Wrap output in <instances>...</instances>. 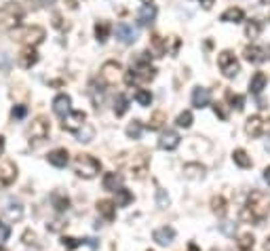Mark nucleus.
Masks as SVG:
<instances>
[{
    "label": "nucleus",
    "instance_id": "obj_50",
    "mask_svg": "<svg viewBox=\"0 0 270 251\" xmlns=\"http://www.w3.org/2000/svg\"><path fill=\"white\" fill-rule=\"evenodd\" d=\"M82 243H85V245H89L91 249H97V241H95V239H85Z\"/></svg>",
    "mask_w": 270,
    "mask_h": 251
},
{
    "label": "nucleus",
    "instance_id": "obj_25",
    "mask_svg": "<svg viewBox=\"0 0 270 251\" xmlns=\"http://www.w3.org/2000/svg\"><path fill=\"white\" fill-rule=\"evenodd\" d=\"M97 211H99V215H104V220L112 222L114 215H116V205H114V201H108V198H104V201L97 203Z\"/></svg>",
    "mask_w": 270,
    "mask_h": 251
},
{
    "label": "nucleus",
    "instance_id": "obj_55",
    "mask_svg": "<svg viewBox=\"0 0 270 251\" xmlns=\"http://www.w3.org/2000/svg\"><path fill=\"white\" fill-rule=\"evenodd\" d=\"M264 251H270V236H268L266 243H264Z\"/></svg>",
    "mask_w": 270,
    "mask_h": 251
},
{
    "label": "nucleus",
    "instance_id": "obj_5",
    "mask_svg": "<svg viewBox=\"0 0 270 251\" xmlns=\"http://www.w3.org/2000/svg\"><path fill=\"white\" fill-rule=\"evenodd\" d=\"M217 66H220L222 74L226 76V78H234V76L241 72V66H239V61H236L232 51H222L220 57H217Z\"/></svg>",
    "mask_w": 270,
    "mask_h": 251
},
{
    "label": "nucleus",
    "instance_id": "obj_59",
    "mask_svg": "<svg viewBox=\"0 0 270 251\" xmlns=\"http://www.w3.org/2000/svg\"><path fill=\"white\" fill-rule=\"evenodd\" d=\"M0 251H6V249H4V247H2V245H0Z\"/></svg>",
    "mask_w": 270,
    "mask_h": 251
},
{
    "label": "nucleus",
    "instance_id": "obj_18",
    "mask_svg": "<svg viewBox=\"0 0 270 251\" xmlns=\"http://www.w3.org/2000/svg\"><path fill=\"white\" fill-rule=\"evenodd\" d=\"M209 101H211V93H209V89H205V87H196L194 91H192V106L194 108H205V106H209Z\"/></svg>",
    "mask_w": 270,
    "mask_h": 251
},
{
    "label": "nucleus",
    "instance_id": "obj_53",
    "mask_svg": "<svg viewBox=\"0 0 270 251\" xmlns=\"http://www.w3.org/2000/svg\"><path fill=\"white\" fill-rule=\"evenodd\" d=\"M264 179H266V184L270 186V167H266V169H264Z\"/></svg>",
    "mask_w": 270,
    "mask_h": 251
},
{
    "label": "nucleus",
    "instance_id": "obj_19",
    "mask_svg": "<svg viewBox=\"0 0 270 251\" xmlns=\"http://www.w3.org/2000/svg\"><path fill=\"white\" fill-rule=\"evenodd\" d=\"M154 17H156V6L154 4H144L137 13V23L141 28H146V25H150L154 21Z\"/></svg>",
    "mask_w": 270,
    "mask_h": 251
},
{
    "label": "nucleus",
    "instance_id": "obj_48",
    "mask_svg": "<svg viewBox=\"0 0 270 251\" xmlns=\"http://www.w3.org/2000/svg\"><path fill=\"white\" fill-rule=\"evenodd\" d=\"M9 234H11V228L6 226V224H0V243L9 239Z\"/></svg>",
    "mask_w": 270,
    "mask_h": 251
},
{
    "label": "nucleus",
    "instance_id": "obj_3",
    "mask_svg": "<svg viewBox=\"0 0 270 251\" xmlns=\"http://www.w3.org/2000/svg\"><path fill=\"white\" fill-rule=\"evenodd\" d=\"M72 169L76 175H80L85 179H93L101 171V163L95 156H91V154H78L72 163Z\"/></svg>",
    "mask_w": 270,
    "mask_h": 251
},
{
    "label": "nucleus",
    "instance_id": "obj_52",
    "mask_svg": "<svg viewBox=\"0 0 270 251\" xmlns=\"http://www.w3.org/2000/svg\"><path fill=\"white\" fill-rule=\"evenodd\" d=\"M66 4L70 9H76V6H78V0H66Z\"/></svg>",
    "mask_w": 270,
    "mask_h": 251
},
{
    "label": "nucleus",
    "instance_id": "obj_9",
    "mask_svg": "<svg viewBox=\"0 0 270 251\" xmlns=\"http://www.w3.org/2000/svg\"><path fill=\"white\" fill-rule=\"evenodd\" d=\"M120 70H123V66H120L118 61H106L104 66H101V78H104L106 85H116Z\"/></svg>",
    "mask_w": 270,
    "mask_h": 251
},
{
    "label": "nucleus",
    "instance_id": "obj_27",
    "mask_svg": "<svg viewBox=\"0 0 270 251\" xmlns=\"http://www.w3.org/2000/svg\"><path fill=\"white\" fill-rule=\"evenodd\" d=\"M150 47H152L154 57H163L165 51H167V40H165V38H160L158 34H152L150 36Z\"/></svg>",
    "mask_w": 270,
    "mask_h": 251
},
{
    "label": "nucleus",
    "instance_id": "obj_24",
    "mask_svg": "<svg viewBox=\"0 0 270 251\" xmlns=\"http://www.w3.org/2000/svg\"><path fill=\"white\" fill-rule=\"evenodd\" d=\"M220 19L226 23H241L243 19H245V13H243V9H239V6H230V9L222 13Z\"/></svg>",
    "mask_w": 270,
    "mask_h": 251
},
{
    "label": "nucleus",
    "instance_id": "obj_46",
    "mask_svg": "<svg viewBox=\"0 0 270 251\" xmlns=\"http://www.w3.org/2000/svg\"><path fill=\"white\" fill-rule=\"evenodd\" d=\"M213 112H215V116L222 118V120L228 118V110L224 108V104H220V101H217V104H213Z\"/></svg>",
    "mask_w": 270,
    "mask_h": 251
},
{
    "label": "nucleus",
    "instance_id": "obj_7",
    "mask_svg": "<svg viewBox=\"0 0 270 251\" xmlns=\"http://www.w3.org/2000/svg\"><path fill=\"white\" fill-rule=\"evenodd\" d=\"M49 131H51L49 120L44 116H36L34 120H32V127H30V139L42 141V139L49 137Z\"/></svg>",
    "mask_w": 270,
    "mask_h": 251
},
{
    "label": "nucleus",
    "instance_id": "obj_49",
    "mask_svg": "<svg viewBox=\"0 0 270 251\" xmlns=\"http://www.w3.org/2000/svg\"><path fill=\"white\" fill-rule=\"evenodd\" d=\"M34 241H36V234L30 232V230H25V232H23V243H25V245H30V243H34Z\"/></svg>",
    "mask_w": 270,
    "mask_h": 251
},
{
    "label": "nucleus",
    "instance_id": "obj_10",
    "mask_svg": "<svg viewBox=\"0 0 270 251\" xmlns=\"http://www.w3.org/2000/svg\"><path fill=\"white\" fill-rule=\"evenodd\" d=\"M85 120H87V114L82 112V110H76V112H70L66 118H63V129L66 131H72V133H76L78 129L85 125Z\"/></svg>",
    "mask_w": 270,
    "mask_h": 251
},
{
    "label": "nucleus",
    "instance_id": "obj_38",
    "mask_svg": "<svg viewBox=\"0 0 270 251\" xmlns=\"http://www.w3.org/2000/svg\"><path fill=\"white\" fill-rule=\"evenodd\" d=\"M131 201H133V194L127 188L116 190V203H114V205H118V207H127Z\"/></svg>",
    "mask_w": 270,
    "mask_h": 251
},
{
    "label": "nucleus",
    "instance_id": "obj_44",
    "mask_svg": "<svg viewBox=\"0 0 270 251\" xmlns=\"http://www.w3.org/2000/svg\"><path fill=\"white\" fill-rule=\"evenodd\" d=\"M156 205H158L160 209L169 207V194H167L163 188H156Z\"/></svg>",
    "mask_w": 270,
    "mask_h": 251
},
{
    "label": "nucleus",
    "instance_id": "obj_45",
    "mask_svg": "<svg viewBox=\"0 0 270 251\" xmlns=\"http://www.w3.org/2000/svg\"><path fill=\"white\" fill-rule=\"evenodd\" d=\"M61 243H63V247H66V249H76V247H78L82 241L74 239V236H63V239H61Z\"/></svg>",
    "mask_w": 270,
    "mask_h": 251
},
{
    "label": "nucleus",
    "instance_id": "obj_34",
    "mask_svg": "<svg viewBox=\"0 0 270 251\" xmlns=\"http://www.w3.org/2000/svg\"><path fill=\"white\" fill-rule=\"evenodd\" d=\"M167 123V116H165V112H154L152 114V118H150V123H148V129H152V131H158V129H163V125Z\"/></svg>",
    "mask_w": 270,
    "mask_h": 251
},
{
    "label": "nucleus",
    "instance_id": "obj_35",
    "mask_svg": "<svg viewBox=\"0 0 270 251\" xmlns=\"http://www.w3.org/2000/svg\"><path fill=\"white\" fill-rule=\"evenodd\" d=\"M89 95H91L95 108H99V104L104 101V89L101 87L97 89V82H91V85H89Z\"/></svg>",
    "mask_w": 270,
    "mask_h": 251
},
{
    "label": "nucleus",
    "instance_id": "obj_43",
    "mask_svg": "<svg viewBox=\"0 0 270 251\" xmlns=\"http://www.w3.org/2000/svg\"><path fill=\"white\" fill-rule=\"evenodd\" d=\"M175 125H177V127H182V129H188V127L192 125V112H190V110H184V112L177 116Z\"/></svg>",
    "mask_w": 270,
    "mask_h": 251
},
{
    "label": "nucleus",
    "instance_id": "obj_22",
    "mask_svg": "<svg viewBox=\"0 0 270 251\" xmlns=\"http://www.w3.org/2000/svg\"><path fill=\"white\" fill-rule=\"evenodd\" d=\"M36 61H38V51L34 47H25L19 53V66L21 68H32Z\"/></svg>",
    "mask_w": 270,
    "mask_h": 251
},
{
    "label": "nucleus",
    "instance_id": "obj_17",
    "mask_svg": "<svg viewBox=\"0 0 270 251\" xmlns=\"http://www.w3.org/2000/svg\"><path fill=\"white\" fill-rule=\"evenodd\" d=\"M4 215H6L9 222H19L23 217V205L19 201H15V198H11L4 207Z\"/></svg>",
    "mask_w": 270,
    "mask_h": 251
},
{
    "label": "nucleus",
    "instance_id": "obj_30",
    "mask_svg": "<svg viewBox=\"0 0 270 251\" xmlns=\"http://www.w3.org/2000/svg\"><path fill=\"white\" fill-rule=\"evenodd\" d=\"M232 160H234V165H239L241 169H247V167H251V158H249V154L245 150H234L232 152Z\"/></svg>",
    "mask_w": 270,
    "mask_h": 251
},
{
    "label": "nucleus",
    "instance_id": "obj_58",
    "mask_svg": "<svg viewBox=\"0 0 270 251\" xmlns=\"http://www.w3.org/2000/svg\"><path fill=\"white\" fill-rule=\"evenodd\" d=\"M266 148H268V150H270V137H268V144H266Z\"/></svg>",
    "mask_w": 270,
    "mask_h": 251
},
{
    "label": "nucleus",
    "instance_id": "obj_31",
    "mask_svg": "<svg viewBox=\"0 0 270 251\" xmlns=\"http://www.w3.org/2000/svg\"><path fill=\"white\" fill-rule=\"evenodd\" d=\"M110 23L108 21H97L95 23V38H97L99 42H106L108 40V36H110Z\"/></svg>",
    "mask_w": 270,
    "mask_h": 251
},
{
    "label": "nucleus",
    "instance_id": "obj_8",
    "mask_svg": "<svg viewBox=\"0 0 270 251\" xmlns=\"http://www.w3.org/2000/svg\"><path fill=\"white\" fill-rule=\"evenodd\" d=\"M243 55H245V59L249 63H262V61L270 59V44L264 49L255 47V44H247V47L243 49Z\"/></svg>",
    "mask_w": 270,
    "mask_h": 251
},
{
    "label": "nucleus",
    "instance_id": "obj_56",
    "mask_svg": "<svg viewBox=\"0 0 270 251\" xmlns=\"http://www.w3.org/2000/svg\"><path fill=\"white\" fill-rule=\"evenodd\" d=\"M188 251H198V247L194 245V243H190V245H188Z\"/></svg>",
    "mask_w": 270,
    "mask_h": 251
},
{
    "label": "nucleus",
    "instance_id": "obj_4",
    "mask_svg": "<svg viewBox=\"0 0 270 251\" xmlns=\"http://www.w3.org/2000/svg\"><path fill=\"white\" fill-rule=\"evenodd\" d=\"M23 19V9L19 2H6L2 9H0V30L9 32L15 30Z\"/></svg>",
    "mask_w": 270,
    "mask_h": 251
},
{
    "label": "nucleus",
    "instance_id": "obj_33",
    "mask_svg": "<svg viewBox=\"0 0 270 251\" xmlns=\"http://www.w3.org/2000/svg\"><path fill=\"white\" fill-rule=\"evenodd\" d=\"M127 108H129V99H127V95H116V99H114V114L116 116H123L127 112Z\"/></svg>",
    "mask_w": 270,
    "mask_h": 251
},
{
    "label": "nucleus",
    "instance_id": "obj_41",
    "mask_svg": "<svg viewBox=\"0 0 270 251\" xmlns=\"http://www.w3.org/2000/svg\"><path fill=\"white\" fill-rule=\"evenodd\" d=\"M184 173L188 177H203L205 175V167L203 165H186L184 167Z\"/></svg>",
    "mask_w": 270,
    "mask_h": 251
},
{
    "label": "nucleus",
    "instance_id": "obj_15",
    "mask_svg": "<svg viewBox=\"0 0 270 251\" xmlns=\"http://www.w3.org/2000/svg\"><path fill=\"white\" fill-rule=\"evenodd\" d=\"M116 38L123 44H133L135 40H137V30L133 28V25H129V23H118L116 25Z\"/></svg>",
    "mask_w": 270,
    "mask_h": 251
},
{
    "label": "nucleus",
    "instance_id": "obj_26",
    "mask_svg": "<svg viewBox=\"0 0 270 251\" xmlns=\"http://www.w3.org/2000/svg\"><path fill=\"white\" fill-rule=\"evenodd\" d=\"M264 87H266V74L255 72L251 76V80H249V91H251L253 95H260L262 91H264Z\"/></svg>",
    "mask_w": 270,
    "mask_h": 251
},
{
    "label": "nucleus",
    "instance_id": "obj_51",
    "mask_svg": "<svg viewBox=\"0 0 270 251\" xmlns=\"http://www.w3.org/2000/svg\"><path fill=\"white\" fill-rule=\"evenodd\" d=\"M198 2H201L203 4V9H211V6H213V0H198Z\"/></svg>",
    "mask_w": 270,
    "mask_h": 251
},
{
    "label": "nucleus",
    "instance_id": "obj_23",
    "mask_svg": "<svg viewBox=\"0 0 270 251\" xmlns=\"http://www.w3.org/2000/svg\"><path fill=\"white\" fill-rule=\"evenodd\" d=\"M101 184H104V190L116 192V190L123 188V175H120V173H106Z\"/></svg>",
    "mask_w": 270,
    "mask_h": 251
},
{
    "label": "nucleus",
    "instance_id": "obj_29",
    "mask_svg": "<svg viewBox=\"0 0 270 251\" xmlns=\"http://www.w3.org/2000/svg\"><path fill=\"white\" fill-rule=\"evenodd\" d=\"M211 211H213L215 215H220V217L226 215V211H228L226 198H224V196H213V198H211Z\"/></svg>",
    "mask_w": 270,
    "mask_h": 251
},
{
    "label": "nucleus",
    "instance_id": "obj_21",
    "mask_svg": "<svg viewBox=\"0 0 270 251\" xmlns=\"http://www.w3.org/2000/svg\"><path fill=\"white\" fill-rule=\"evenodd\" d=\"M154 241L158 243V245H171L173 239H175V230L169 228V226H163V228H156L154 230Z\"/></svg>",
    "mask_w": 270,
    "mask_h": 251
},
{
    "label": "nucleus",
    "instance_id": "obj_6",
    "mask_svg": "<svg viewBox=\"0 0 270 251\" xmlns=\"http://www.w3.org/2000/svg\"><path fill=\"white\" fill-rule=\"evenodd\" d=\"M17 40L25 42V47H34L36 49V44H40L44 40V28H40V25H32V28H25Z\"/></svg>",
    "mask_w": 270,
    "mask_h": 251
},
{
    "label": "nucleus",
    "instance_id": "obj_20",
    "mask_svg": "<svg viewBox=\"0 0 270 251\" xmlns=\"http://www.w3.org/2000/svg\"><path fill=\"white\" fill-rule=\"evenodd\" d=\"M49 163L53 165V167H57V169H61V167H66L68 165V160H70V154H68V150L66 148H57V150H53V152H49Z\"/></svg>",
    "mask_w": 270,
    "mask_h": 251
},
{
    "label": "nucleus",
    "instance_id": "obj_37",
    "mask_svg": "<svg viewBox=\"0 0 270 251\" xmlns=\"http://www.w3.org/2000/svg\"><path fill=\"white\" fill-rule=\"evenodd\" d=\"M76 133H78V141H85V144H89V141L95 137V129H93L91 125H87V123L82 125Z\"/></svg>",
    "mask_w": 270,
    "mask_h": 251
},
{
    "label": "nucleus",
    "instance_id": "obj_40",
    "mask_svg": "<svg viewBox=\"0 0 270 251\" xmlns=\"http://www.w3.org/2000/svg\"><path fill=\"white\" fill-rule=\"evenodd\" d=\"M135 101H137L139 106H150L152 104V93L150 91H146V89H137L135 91Z\"/></svg>",
    "mask_w": 270,
    "mask_h": 251
},
{
    "label": "nucleus",
    "instance_id": "obj_47",
    "mask_svg": "<svg viewBox=\"0 0 270 251\" xmlns=\"http://www.w3.org/2000/svg\"><path fill=\"white\" fill-rule=\"evenodd\" d=\"M25 114H28V108H25V106H15V108H13V112H11V116L13 118H23Z\"/></svg>",
    "mask_w": 270,
    "mask_h": 251
},
{
    "label": "nucleus",
    "instance_id": "obj_39",
    "mask_svg": "<svg viewBox=\"0 0 270 251\" xmlns=\"http://www.w3.org/2000/svg\"><path fill=\"white\" fill-rule=\"evenodd\" d=\"M253 245H255V239H253L251 232H245V234L239 236V249L241 251H251Z\"/></svg>",
    "mask_w": 270,
    "mask_h": 251
},
{
    "label": "nucleus",
    "instance_id": "obj_57",
    "mask_svg": "<svg viewBox=\"0 0 270 251\" xmlns=\"http://www.w3.org/2000/svg\"><path fill=\"white\" fill-rule=\"evenodd\" d=\"M141 2H144V4H152V0H141Z\"/></svg>",
    "mask_w": 270,
    "mask_h": 251
},
{
    "label": "nucleus",
    "instance_id": "obj_54",
    "mask_svg": "<svg viewBox=\"0 0 270 251\" xmlns=\"http://www.w3.org/2000/svg\"><path fill=\"white\" fill-rule=\"evenodd\" d=\"M2 152H4V137L0 135V156H2Z\"/></svg>",
    "mask_w": 270,
    "mask_h": 251
},
{
    "label": "nucleus",
    "instance_id": "obj_16",
    "mask_svg": "<svg viewBox=\"0 0 270 251\" xmlns=\"http://www.w3.org/2000/svg\"><path fill=\"white\" fill-rule=\"evenodd\" d=\"M179 139L182 137H179L177 131H165L158 139V148L160 150H175V148L179 146Z\"/></svg>",
    "mask_w": 270,
    "mask_h": 251
},
{
    "label": "nucleus",
    "instance_id": "obj_12",
    "mask_svg": "<svg viewBox=\"0 0 270 251\" xmlns=\"http://www.w3.org/2000/svg\"><path fill=\"white\" fill-rule=\"evenodd\" d=\"M264 129H266V120L262 118V116H258V114H253V116L247 118L245 133L249 135V137H260V135L264 133Z\"/></svg>",
    "mask_w": 270,
    "mask_h": 251
},
{
    "label": "nucleus",
    "instance_id": "obj_32",
    "mask_svg": "<svg viewBox=\"0 0 270 251\" xmlns=\"http://www.w3.org/2000/svg\"><path fill=\"white\" fill-rule=\"evenodd\" d=\"M51 201H53V207L57 211H68L70 209V198L66 194H61V192H55V194L51 196Z\"/></svg>",
    "mask_w": 270,
    "mask_h": 251
},
{
    "label": "nucleus",
    "instance_id": "obj_11",
    "mask_svg": "<svg viewBox=\"0 0 270 251\" xmlns=\"http://www.w3.org/2000/svg\"><path fill=\"white\" fill-rule=\"evenodd\" d=\"M131 173L135 179H144L146 173H148V156L146 152H139L135 154L133 160H131Z\"/></svg>",
    "mask_w": 270,
    "mask_h": 251
},
{
    "label": "nucleus",
    "instance_id": "obj_1",
    "mask_svg": "<svg viewBox=\"0 0 270 251\" xmlns=\"http://www.w3.org/2000/svg\"><path fill=\"white\" fill-rule=\"evenodd\" d=\"M268 213H270V194H266V192H262V190H255L249 194L247 207L241 211V217L245 222L258 224L264 220Z\"/></svg>",
    "mask_w": 270,
    "mask_h": 251
},
{
    "label": "nucleus",
    "instance_id": "obj_36",
    "mask_svg": "<svg viewBox=\"0 0 270 251\" xmlns=\"http://www.w3.org/2000/svg\"><path fill=\"white\" fill-rule=\"evenodd\" d=\"M226 99L230 101V106L236 108L239 112H243V108H245V97L239 93H232V91H226Z\"/></svg>",
    "mask_w": 270,
    "mask_h": 251
},
{
    "label": "nucleus",
    "instance_id": "obj_2",
    "mask_svg": "<svg viewBox=\"0 0 270 251\" xmlns=\"http://www.w3.org/2000/svg\"><path fill=\"white\" fill-rule=\"evenodd\" d=\"M156 76V70H154L150 63H148V55L141 53V57L135 63H131V70L125 72V82L127 85H137V82H148Z\"/></svg>",
    "mask_w": 270,
    "mask_h": 251
},
{
    "label": "nucleus",
    "instance_id": "obj_14",
    "mask_svg": "<svg viewBox=\"0 0 270 251\" xmlns=\"http://www.w3.org/2000/svg\"><path fill=\"white\" fill-rule=\"evenodd\" d=\"M70 106H72V99H70V95H66V93H59V95H57V97L53 99V112H55L61 120L66 118L70 112H72V110H70Z\"/></svg>",
    "mask_w": 270,
    "mask_h": 251
},
{
    "label": "nucleus",
    "instance_id": "obj_42",
    "mask_svg": "<svg viewBox=\"0 0 270 251\" xmlns=\"http://www.w3.org/2000/svg\"><path fill=\"white\" fill-rule=\"evenodd\" d=\"M141 123L139 120H133V123L127 127V137H131V139H139V135H141Z\"/></svg>",
    "mask_w": 270,
    "mask_h": 251
},
{
    "label": "nucleus",
    "instance_id": "obj_28",
    "mask_svg": "<svg viewBox=\"0 0 270 251\" xmlns=\"http://www.w3.org/2000/svg\"><path fill=\"white\" fill-rule=\"evenodd\" d=\"M260 34H262V21H260V19H251V21H247L245 36L249 38V40H255Z\"/></svg>",
    "mask_w": 270,
    "mask_h": 251
},
{
    "label": "nucleus",
    "instance_id": "obj_13",
    "mask_svg": "<svg viewBox=\"0 0 270 251\" xmlns=\"http://www.w3.org/2000/svg\"><path fill=\"white\" fill-rule=\"evenodd\" d=\"M17 177V167L11 163V160H4L2 165H0V190L4 188V186H11L15 182Z\"/></svg>",
    "mask_w": 270,
    "mask_h": 251
}]
</instances>
